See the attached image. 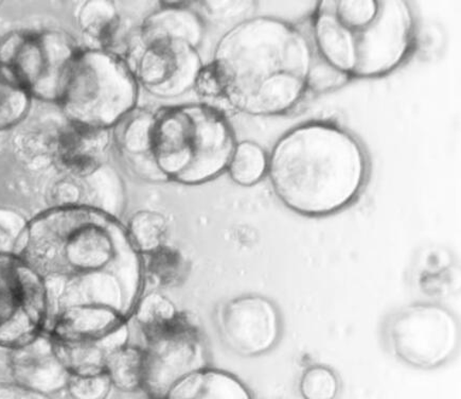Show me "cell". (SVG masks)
I'll return each instance as SVG.
<instances>
[{
	"label": "cell",
	"mask_w": 461,
	"mask_h": 399,
	"mask_svg": "<svg viewBox=\"0 0 461 399\" xmlns=\"http://www.w3.org/2000/svg\"><path fill=\"white\" fill-rule=\"evenodd\" d=\"M229 167L233 181L250 186L265 175L267 160L259 146L253 142H242L233 151Z\"/></svg>",
	"instance_id": "16"
},
{
	"label": "cell",
	"mask_w": 461,
	"mask_h": 399,
	"mask_svg": "<svg viewBox=\"0 0 461 399\" xmlns=\"http://www.w3.org/2000/svg\"><path fill=\"white\" fill-rule=\"evenodd\" d=\"M197 87L203 95H223L219 76L213 65L203 68L195 79Z\"/></svg>",
	"instance_id": "21"
},
{
	"label": "cell",
	"mask_w": 461,
	"mask_h": 399,
	"mask_svg": "<svg viewBox=\"0 0 461 399\" xmlns=\"http://www.w3.org/2000/svg\"><path fill=\"white\" fill-rule=\"evenodd\" d=\"M128 235L137 251L146 256L165 246V220L158 213H139L131 220Z\"/></svg>",
	"instance_id": "17"
},
{
	"label": "cell",
	"mask_w": 461,
	"mask_h": 399,
	"mask_svg": "<svg viewBox=\"0 0 461 399\" xmlns=\"http://www.w3.org/2000/svg\"><path fill=\"white\" fill-rule=\"evenodd\" d=\"M218 318L221 339L239 355L266 354L278 340L279 314L274 304L266 297H237L224 304Z\"/></svg>",
	"instance_id": "10"
},
{
	"label": "cell",
	"mask_w": 461,
	"mask_h": 399,
	"mask_svg": "<svg viewBox=\"0 0 461 399\" xmlns=\"http://www.w3.org/2000/svg\"><path fill=\"white\" fill-rule=\"evenodd\" d=\"M314 63L304 35L290 23L257 17L221 40L212 64L221 94L243 112L281 114L302 100Z\"/></svg>",
	"instance_id": "1"
},
{
	"label": "cell",
	"mask_w": 461,
	"mask_h": 399,
	"mask_svg": "<svg viewBox=\"0 0 461 399\" xmlns=\"http://www.w3.org/2000/svg\"><path fill=\"white\" fill-rule=\"evenodd\" d=\"M388 337L398 358L415 367L432 368L451 358L458 343V326L447 309L415 304L394 315Z\"/></svg>",
	"instance_id": "7"
},
{
	"label": "cell",
	"mask_w": 461,
	"mask_h": 399,
	"mask_svg": "<svg viewBox=\"0 0 461 399\" xmlns=\"http://www.w3.org/2000/svg\"><path fill=\"white\" fill-rule=\"evenodd\" d=\"M77 51L57 32H14L0 41V64L8 68L32 97L61 103Z\"/></svg>",
	"instance_id": "5"
},
{
	"label": "cell",
	"mask_w": 461,
	"mask_h": 399,
	"mask_svg": "<svg viewBox=\"0 0 461 399\" xmlns=\"http://www.w3.org/2000/svg\"><path fill=\"white\" fill-rule=\"evenodd\" d=\"M45 305L39 274L14 256L0 255V344L32 341L43 322Z\"/></svg>",
	"instance_id": "9"
},
{
	"label": "cell",
	"mask_w": 461,
	"mask_h": 399,
	"mask_svg": "<svg viewBox=\"0 0 461 399\" xmlns=\"http://www.w3.org/2000/svg\"><path fill=\"white\" fill-rule=\"evenodd\" d=\"M313 32L321 59L332 68L348 78H373L391 73L409 56L415 17L404 0H382L373 19L345 26L323 0L314 12Z\"/></svg>",
	"instance_id": "3"
},
{
	"label": "cell",
	"mask_w": 461,
	"mask_h": 399,
	"mask_svg": "<svg viewBox=\"0 0 461 399\" xmlns=\"http://www.w3.org/2000/svg\"><path fill=\"white\" fill-rule=\"evenodd\" d=\"M69 385L76 399H104L112 386L106 373L94 376H71Z\"/></svg>",
	"instance_id": "20"
},
{
	"label": "cell",
	"mask_w": 461,
	"mask_h": 399,
	"mask_svg": "<svg viewBox=\"0 0 461 399\" xmlns=\"http://www.w3.org/2000/svg\"><path fill=\"white\" fill-rule=\"evenodd\" d=\"M32 96L12 71L0 64V131L19 123L26 116Z\"/></svg>",
	"instance_id": "15"
},
{
	"label": "cell",
	"mask_w": 461,
	"mask_h": 399,
	"mask_svg": "<svg viewBox=\"0 0 461 399\" xmlns=\"http://www.w3.org/2000/svg\"><path fill=\"white\" fill-rule=\"evenodd\" d=\"M32 246L35 251L43 249L48 269L61 276L111 269L145 274V261L128 231L105 214L86 208L66 207L37 220Z\"/></svg>",
	"instance_id": "4"
},
{
	"label": "cell",
	"mask_w": 461,
	"mask_h": 399,
	"mask_svg": "<svg viewBox=\"0 0 461 399\" xmlns=\"http://www.w3.org/2000/svg\"><path fill=\"white\" fill-rule=\"evenodd\" d=\"M178 313L175 304L158 293L141 296L133 313L142 332L167 323Z\"/></svg>",
	"instance_id": "18"
},
{
	"label": "cell",
	"mask_w": 461,
	"mask_h": 399,
	"mask_svg": "<svg viewBox=\"0 0 461 399\" xmlns=\"http://www.w3.org/2000/svg\"><path fill=\"white\" fill-rule=\"evenodd\" d=\"M339 389L337 375L329 367H310L303 375L301 392L304 399H335Z\"/></svg>",
	"instance_id": "19"
},
{
	"label": "cell",
	"mask_w": 461,
	"mask_h": 399,
	"mask_svg": "<svg viewBox=\"0 0 461 399\" xmlns=\"http://www.w3.org/2000/svg\"><path fill=\"white\" fill-rule=\"evenodd\" d=\"M165 399H254L233 375L203 368L183 378L167 392Z\"/></svg>",
	"instance_id": "12"
},
{
	"label": "cell",
	"mask_w": 461,
	"mask_h": 399,
	"mask_svg": "<svg viewBox=\"0 0 461 399\" xmlns=\"http://www.w3.org/2000/svg\"><path fill=\"white\" fill-rule=\"evenodd\" d=\"M104 136V129L71 122L58 137L59 162L75 174H89L100 163L101 154L106 146Z\"/></svg>",
	"instance_id": "11"
},
{
	"label": "cell",
	"mask_w": 461,
	"mask_h": 399,
	"mask_svg": "<svg viewBox=\"0 0 461 399\" xmlns=\"http://www.w3.org/2000/svg\"><path fill=\"white\" fill-rule=\"evenodd\" d=\"M275 194L303 216H327L343 210L360 194L368 159L348 131L310 122L278 141L267 164Z\"/></svg>",
	"instance_id": "2"
},
{
	"label": "cell",
	"mask_w": 461,
	"mask_h": 399,
	"mask_svg": "<svg viewBox=\"0 0 461 399\" xmlns=\"http://www.w3.org/2000/svg\"><path fill=\"white\" fill-rule=\"evenodd\" d=\"M123 67L118 59L97 52H80L61 103L71 122L104 129L121 116L115 104Z\"/></svg>",
	"instance_id": "8"
},
{
	"label": "cell",
	"mask_w": 461,
	"mask_h": 399,
	"mask_svg": "<svg viewBox=\"0 0 461 399\" xmlns=\"http://www.w3.org/2000/svg\"><path fill=\"white\" fill-rule=\"evenodd\" d=\"M143 371L145 357L140 348L127 344L107 356L105 373L112 385L124 392L142 390Z\"/></svg>",
	"instance_id": "13"
},
{
	"label": "cell",
	"mask_w": 461,
	"mask_h": 399,
	"mask_svg": "<svg viewBox=\"0 0 461 399\" xmlns=\"http://www.w3.org/2000/svg\"><path fill=\"white\" fill-rule=\"evenodd\" d=\"M145 274L160 287H176L185 282L189 265L176 249L163 246L146 255Z\"/></svg>",
	"instance_id": "14"
},
{
	"label": "cell",
	"mask_w": 461,
	"mask_h": 399,
	"mask_svg": "<svg viewBox=\"0 0 461 399\" xmlns=\"http://www.w3.org/2000/svg\"><path fill=\"white\" fill-rule=\"evenodd\" d=\"M142 333L146 340L142 390L149 399H165L178 381L207 367L205 342L187 314L179 312L167 323Z\"/></svg>",
	"instance_id": "6"
}]
</instances>
